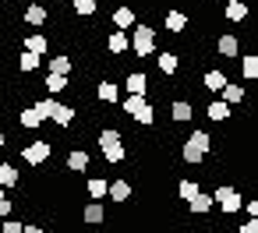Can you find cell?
Segmentation results:
<instances>
[{"mask_svg":"<svg viewBox=\"0 0 258 233\" xmlns=\"http://www.w3.org/2000/svg\"><path fill=\"white\" fill-rule=\"evenodd\" d=\"M36 113H39L43 120L60 124V127H71V124H75V110H71V106H64V103H57L53 96H43V99L36 103Z\"/></svg>","mask_w":258,"mask_h":233,"instance_id":"obj_1","label":"cell"},{"mask_svg":"<svg viewBox=\"0 0 258 233\" xmlns=\"http://www.w3.org/2000/svg\"><path fill=\"white\" fill-rule=\"evenodd\" d=\"M127 32H131L127 46L135 50V57H152V53H156V29H149V25H135V29H127Z\"/></svg>","mask_w":258,"mask_h":233,"instance_id":"obj_2","label":"cell"},{"mask_svg":"<svg viewBox=\"0 0 258 233\" xmlns=\"http://www.w3.org/2000/svg\"><path fill=\"white\" fill-rule=\"evenodd\" d=\"M99 148H103V156H106V163H120V159H124V145H120V131H113V127H106V131H99Z\"/></svg>","mask_w":258,"mask_h":233,"instance_id":"obj_3","label":"cell"},{"mask_svg":"<svg viewBox=\"0 0 258 233\" xmlns=\"http://www.w3.org/2000/svg\"><path fill=\"white\" fill-rule=\"evenodd\" d=\"M124 113H127L131 120H138V124H152V120H156V113H152V106H149L145 96H127Z\"/></svg>","mask_w":258,"mask_h":233,"instance_id":"obj_4","label":"cell"},{"mask_svg":"<svg viewBox=\"0 0 258 233\" xmlns=\"http://www.w3.org/2000/svg\"><path fill=\"white\" fill-rule=\"evenodd\" d=\"M50 156H53V145H50L46 138H39V141L25 145V152H22V159H25L29 166H39V163H46Z\"/></svg>","mask_w":258,"mask_h":233,"instance_id":"obj_5","label":"cell"},{"mask_svg":"<svg viewBox=\"0 0 258 233\" xmlns=\"http://www.w3.org/2000/svg\"><path fill=\"white\" fill-rule=\"evenodd\" d=\"M212 201H219L226 215H233V212L240 208V194H237L233 187H216V194H212Z\"/></svg>","mask_w":258,"mask_h":233,"instance_id":"obj_6","label":"cell"},{"mask_svg":"<svg viewBox=\"0 0 258 233\" xmlns=\"http://www.w3.org/2000/svg\"><path fill=\"white\" fill-rule=\"evenodd\" d=\"M216 53H219V57H237V53H240V43H237V36H233V32L219 36V39H216Z\"/></svg>","mask_w":258,"mask_h":233,"instance_id":"obj_7","label":"cell"},{"mask_svg":"<svg viewBox=\"0 0 258 233\" xmlns=\"http://www.w3.org/2000/svg\"><path fill=\"white\" fill-rule=\"evenodd\" d=\"M163 25H166V32H173V36H180V32L187 29V15H184V11H170Z\"/></svg>","mask_w":258,"mask_h":233,"instance_id":"obj_8","label":"cell"},{"mask_svg":"<svg viewBox=\"0 0 258 233\" xmlns=\"http://www.w3.org/2000/svg\"><path fill=\"white\" fill-rule=\"evenodd\" d=\"M46 96H60L64 89H71V82H68V74H46Z\"/></svg>","mask_w":258,"mask_h":233,"instance_id":"obj_9","label":"cell"},{"mask_svg":"<svg viewBox=\"0 0 258 233\" xmlns=\"http://www.w3.org/2000/svg\"><path fill=\"white\" fill-rule=\"evenodd\" d=\"M113 25H117L120 32H127V29L135 25V8H117V11H113Z\"/></svg>","mask_w":258,"mask_h":233,"instance_id":"obj_10","label":"cell"},{"mask_svg":"<svg viewBox=\"0 0 258 233\" xmlns=\"http://www.w3.org/2000/svg\"><path fill=\"white\" fill-rule=\"evenodd\" d=\"M25 50H29V53H39V57H43V53L50 50V43H46V36H43V32H32V36H25Z\"/></svg>","mask_w":258,"mask_h":233,"instance_id":"obj_11","label":"cell"},{"mask_svg":"<svg viewBox=\"0 0 258 233\" xmlns=\"http://www.w3.org/2000/svg\"><path fill=\"white\" fill-rule=\"evenodd\" d=\"M131 96H145V89H149V78L142 74V71H135V74H127V85H124Z\"/></svg>","mask_w":258,"mask_h":233,"instance_id":"obj_12","label":"cell"},{"mask_svg":"<svg viewBox=\"0 0 258 233\" xmlns=\"http://www.w3.org/2000/svg\"><path fill=\"white\" fill-rule=\"evenodd\" d=\"M106 194H110L113 201H120V205H124V201L131 198V184H127V180H117V184H106Z\"/></svg>","mask_w":258,"mask_h":233,"instance_id":"obj_13","label":"cell"},{"mask_svg":"<svg viewBox=\"0 0 258 233\" xmlns=\"http://www.w3.org/2000/svg\"><path fill=\"white\" fill-rule=\"evenodd\" d=\"M209 208H212V194H202V191H198V194L187 201V212H195V215H205Z\"/></svg>","mask_w":258,"mask_h":233,"instance_id":"obj_14","label":"cell"},{"mask_svg":"<svg viewBox=\"0 0 258 233\" xmlns=\"http://www.w3.org/2000/svg\"><path fill=\"white\" fill-rule=\"evenodd\" d=\"M244 18H247L244 0H226V22H244Z\"/></svg>","mask_w":258,"mask_h":233,"instance_id":"obj_15","label":"cell"},{"mask_svg":"<svg viewBox=\"0 0 258 233\" xmlns=\"http://www.w3.org/2000/svg\"><path fill=\"white\" fill-rule=\"evenodd\" d=\"M226 85V74L223 71H205V78H202V89H209V92H219Z\"/></svg>","mask_w":258,"mask_h":233,"instance_id":"obj_16","label":"cell"},{"mask_svg":"<svg viewBox=\"0 0 258 233\" xmlns=\"http://www.w3.org/2000/svg\"><path fill=\"white\" fill-rule=\"evenodd\" d=\"M219 92H223V103H226V106H233V103H244V85H230V82H226Z\"/></svg>","mask_w":258,"mask_h":233,"instance_id":"obj_17","label":"cell"},{"mask_svg":"<svg viewBox=\"0 0 258 233\" xmlns=\"http://www.w3.org/2000/svg\"><path fill=\"white\" fill-rule=\"evenodd\" d=\"M18 124H22V127H29V131H36V127L43 124V117L36 113V106H25V110L18 113Z\"/></svg>","mask_w":258,"mask_h":233,"instance_id":"obj_18","label":"cell"},{"mask_svg":"<svg viewBox=\"0 0 258 233\" xmlns=\"http://www.w3.org/2000/svg\"><path fill=\"white\" fill-rule=\"evenodd\" d=\"M39 60H43L39 53H29V50H25V53L18 57V71H22V74H32V71L39 67Z\"/></svg>","mask_w":258,"mask_h":233,"instance_id":"obj_19","label":"cell"},{"mask_svg":"<svg viewBox=\"0 0 258 233\" xmlns=\"http://www.w3.org/2000/svg\"><path fill=\"white\" fill-rule=\"evenodd\" d=\"M170 117H173L177 124H180V120H191V117H195V106H191V99H187V103H173V106H170Z\"/></svg>","mask_w":258,"mask_h":233,"instance_id":"obj_20","label":"cell"},{"mask_svg":"<svg viewBox=\"0 0 258 233\" xmlns=\"http://www.w3.org/2000/svg\"><path fill=\"white\" fill-rule=\"evenodd\" d=\"M68 170H75V173H82V170H89V152H82V148H75V152L68 156Z\"/></svg>","mask_w":258,"mask_h":233,"instance_id":"obj_21","label":"cell"},{"mask_svg":"<svg viewBox=\"0 0 258 233\" xmlns=\"http://www.w3.org/2000/svg\"><path fill=\"white\" fill-rule=\"evenodd\" d=\"M0 187H18V170L11 163H0Z\"/></svg>","mask_w":258,"mask_h":233,"instance_id":"obj_22","label":"cell"},{"mask_svg":"<svg viewBox=\"0 0 258 233\" xmlns=\"http://www.w3.org/2000/svg\"><path fill=\"white\" fill-rule=\"evenodd\" d=\"M25 22H29V25H46V8H43V4H29Z\"/></svg>","mask_w":258,"mask_h":233,"instance_id":"obj_23","label":"cell"},{"mask_svg":"<svg viewBox=\"0 0 258 233\" xmlns=\"http://www.w3.org/2000/svg\"><path fill=\"white\" fill-rule=\"evenodd\" d=\"M106 46H110V53H124L127 50V32H110V39H106Z\"/></svg>","mask_w":258,"mask_h":233,"instance_id":"obj_24","label":"cell"},{"mask_svg":"<svg viewBox=\"0 0 258 233\" xmlns=\"http://www.w3.org/2000/svg\"><path fill=\"white\" fill-rule=\"evenodd\" d=\"M82 219H85V222H103V219H106V208H103L99 201H92V205H85Z\"/></svg>","mask_w":258,"mask_h":233,"instance_id":"obj_25","label":"cell"},{"mask_svg":"<svg viewBox=\"0 0 258 233\" xmlns=\"http://www.w3.org/2000/svg\"><path fill=\"white\" fill-rule=\"evenodd\" d=\"M226 117H230V106L223 99H212L209 103V120H226Z\"/></svg>","mask_w":258,"mask_h":233,"instance_id":"obj_26","label":"cell"},{"mask_svg":"<svg viewBox=\"0 0 258 233\" xmlns=\"http://www.w3.org/2000/svg\"><path fill=\"white\" fill-rule=\"evenodd\" d=\"M50 74H71V57H50Z\"/></svg>","mask_w":258,"mask_h":233,"instance_id":"obj_27","label":"cell"},{"mask_svg":"<svg viewBox=\"0 0 258 233\" xmlns=\"http://www.w3.org/2000/svg\"><path fill=\"white\" fill-rule=\"evenodd\" d=\"M159 71L163 74H177V53H170V50L159 53Z\"/></svg>","mask_w":258,"mask_h":233,"instance_id":"obj_28","label":"cell"},{"mask_svg":"<svg viewBox=\"0 0 258 233\" xmlns=\"http://www.w3.org/2000/svg\"><path fill=\"white\" fill-rule=\"evenodd\" d=\"M187 141H191V145H195L198 152H209V148H212V138H209L205 131H195V134H191Z\"/></svg>","mask_w":258,"mask_h":233,"instance_id":"obj_29","label":"cell"},{"mask_svg":"<svg viewBox=\"0 0 258 233\" xmlns=\"http://www.w3.org/2000/svg\"><path fill=\"white\" fill-rule=\"evenodd\" d=\"M180 159H184V163H202V159H205V152H198L191 141H184V148H180Z\"/></svg>","mask_w":258,"mask_h":233,"instance_id":"obj_30","label":"cell"},{"mask_svg":"<svg viewBox=\"0 0 258 233\" xmlns=\"http://www.w3.org/2000/svg\"><path fill=\"white\" fill-rule=\"evenodd\" d=\"M71 8H75V15L89 18V15H96V0H71Z\"/></svg>","mask_w":258,"mask_h":233,"instance_id":"obj_31","label":"cell"},{"mask_svg":"<svg viewBox=\"0 0 258 233\" xmlns=\"http://www.w3.org/2000/svg\"><path fill=\"white\" fill-rule=\"evenodd\" d=\"M198 191H202V187H198V184H195V180H180V187H177V194H180V198H184V201H191V198H195V194H198Z\"/></svg>","mask_w":258,"mask_h":233,"instance_id":"obj_32","label":"cell"},{"mask_svg":"<svg viewBox=\"0 0 258 233\" xmlns=\"http://www.w3.org/2000/svg\"><path fill=\"white\" fill-rule=\"evenodd\" d=\"M240 67H244V78H251V82H254V78H258V57H251V53H247V57H244V64H240Z\"/></svg>","mask_w":258,"mask_h":233,"instance_id":"obj_33","label":"cell"},{"mask_svg":"<svg viewBox=\"0 0 258 233\" xmlns=\"http://www.w3.org/2000/svg\"><path fill=\"white\" fill-rule=\"evenodd\" d=\"M99 99H103V103H117V85H113V82H103V85H99Z\"/></svg>","mask_w":258,"mask_h":233,"instance_id":"obj_34","label":"cell"},{"mask_svg":"<svg viewBox=\"0 0 258 233\" xmlns=\"http://www.w3.org/2000/svg\"><path fill=\"white\" fill-rule=\"evenodd\" d=\"M89 194L92 198H106V180H89Z\"/></svg>","mask_w":258,"mask_h":233,"instance_id":"obj_35","label":"cell"},{"mask_svg":"<svg viewBox=\"0 0 258 233\" xmlns=\"http://www.w3.org/2000/svg\"><path fill=\"white\" fill-rule=\"evenodd\" d=\"M0 233H22V222L18 219H4L0 222Z\"/></svg>","mask_w":258,"mask_h":233,"instance_id":"obj_36","label":"cell"},{"mask_svg":"<svg viewBox=\"0 0 258 233\" xmlns=\"http://www.w3.org/2000/svg\"><path fill=\"white\" fill-rule=\"evenodd\" d=\"M11 215V198H0V219Z\"/></svg>","mask_w":258,"mask_h":233,"instance_id":"obj_37","label":"cell"},{"mask_svg":"<svg viewBox=\"0 0 258 233\" xmlns=\"http://www.w3.org/2000/svg\"><path fill=\"white\" fill-rule=\"evenodd\" d=\"M240 233H258V219H251V222H244V226H240Z\"/></svg>","mask_w":258,"mask_h":233,"instance_id":"obj_38","label":"cell"},{"mask_svg":"<svg viewBox=\"0 0 258 233\" xmlns=\"http://www.w3.org/2000/svg\"><path fill=\"white\" fill-rule=\"evenodd\" d=\"M22 233H43V226H22Z\"/></svg>","mask_w":258,"mask_h":233,"instance_id":"obj_39","label":"cell"},{"mask_svg":"<svg viewBox=\"0 0 258 233\" xmlns=\"http://www.w3.org/2000/svg\"><path fill=\"white\" fill-rule=\"evenodd\" d=\"M4 141H8V138H4V134H0V148H4Z\"/></svg>","mask_w":258,"mask_h":233,"instance_id":"obj_40","label":"cell"},{"mask_svg":"<svg viewBox=\"0 0 258 233\" xmlns=\"http://www.w3.org/2000/svg\"><path fill=\"white\" fill-rule=\"evenodd\" d=\"M0 198H4V187H0Z\"/></svg>","mask_w":258,"mask_h":233,"instance_id":"obj_41","label":"cell"},{"mask_svg":"<svg viewBox=\"0 0 258 233\" xmlns=\"http://www.w3.org/2000/svg\"><path fill=\"white\" fill-rule=\"evenodd\" d=\"M202 4H212V0H202Z\"/></svg>","mask_w":258,"mask_h":233,"instance_id":"obj_42","label":"cell"},{"mask_svg":"<svg viewBox=\"0 0 258 233\" xmlns=\"http://www.w3.org/2000/svg\"><path fill=\"white\" fill-rule=\"evenodd\" d=\"M92 233H103V229H92Z\"/></svg>","mask_w":258,"mask_h":233,"instance_id":"obj_43","label":"cell"}]
</instances>
